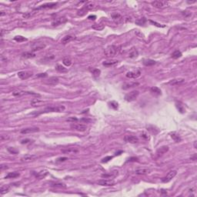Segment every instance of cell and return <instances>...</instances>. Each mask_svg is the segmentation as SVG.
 Wrapping results in <instances>:
<instances>
[{"label": "cell", "instance_id": "cell-31", "mask_svg": "<svg viewBox=\"0 0 197 197\" xmlns=\"http://www.w3.org/2000/svg\"><path fill=\"white\" fill-rule=\"evenodd\" d=\"M9 189H10L9 186H6V185L2 186H1V188H0V193H1L2 195L6 194L9 191Z\"/></svg>", "mask_w": 197, "mask_h": 197}, {"label": "cell", "instance_id": "cell-9", "mask_svg": "<svg viewBox=\"0 0 197 197\" xmlns=\"http://www.w3.org/2000/svg\"><path fill=\"white\" fill-rule=\"evenodd\" d=\"M111 17H112V19H113V20L115 22L116 24H120V23H122V22H123V18L122 16L119 14V13H117V12L112 13Z\"/></svg>", "mask_w": 197, "mask_h": 197}, {"label": "cell", "instance_id": "cell-27", "mask_svg": "<svg viewBox=\"0 0 197 197\" xmlns=\"http://www.w3.org/2000/svg\"><path fill=\"white\" fill-rule=\"evenodd\" d=\"M48 174H49V172L46 169L42 170V171H40L36 175V178H38L39 180H42V179H44L46 176H47Z\"/></svg>", "mask_w": 197, "mask_h": 197}, {"label": "cell", "instance_id": "cell-37", "mask_svg": "<svg viewBox=\"0 0 197 197\" xmlns=\"http://www.w3.org/2000/svg\"><path fill=\"white\" fill-rule=\"evenodd\" d=\"M84 8H86V10H92L96 8V6H95V4L92 2H88L86 4V6H84Z\"/></svg>", "mask_w": 197, "mask_h": 197}, {"label": "cell", "instance_id": "cell-21", "mask_svg": "<svg viewBox=\"0 0 197 197\" xmlns=\"http://www.w3.org/2000/svg\"><path fill=\"white\" fill-rule=\"evenodd\" d=\"M138 82H126L123 85V89H130V88H132V87H135L136 86H139Z\"/></svg>", "mask_w": 197, "mask_h": 197}, {"label": "cell", "instance_id": "cell-25", "mask_svg": "<svg viewBox=\"0 0 197 197\" xmlns=\"http://www.w3.org/2000/svg\"><path fill=\"white\" fill-rule=\"evenodd\" d=\"M176 107H177L178 110L180 111V113H184L185 112H186V108H185V106H184V105H183L181 102L177 101V102H176Z\"/></svg>", "mask_w": 197, "mask_h": 197}, {"label": "cell", "instance_id": "cell-52", "mask_svg": "<svg viewBox=\"0 0 197 197\" xmlns=\"http://www.w3.org/2000/svg\"><path fill=\"white\" fill-rule=\"evenodd\" d=\"M68 159V158L67 157H60V158H58L57 159H56V162H64V161H66V160H67Z\"/></svg>", "mask_w": 197, "mask_h": 197}, {"label": "cell", "instance_id": "cell-39", "mask_svg": "<svg viewBox=\"0 0 197 197\" xmlns=\"http://www.w3.org/2000/svg\"><path fill=\"white\" fill-rule=\"evenodd\" d=\"M14 40L16 41L17 42H25V41H27V39L22 36V35H17L14 38Z\"/></svg>", "mask_w": 197, "mask_h": 197}, {"label": "cell", "instance_id": "cell-48", "mask_svg": "<svg viewBox=\"0 0 197 197\" xmlns=\"http://www.w3.org/2000/svg\"><path fill=\"white\" fill-rule=\"evenodd\" d=\"M112 159H113V156H106V157L102 159V163H108Z\"/></svg>", "mask_w": 197, "mask_h": 197}, {"label": "cell", "instance_id": "cell-12", "mask_svg": "<svg viewBox=\"0 0 197 197\" xmlns=\"http://www.w3.org/2000/svg\"><path fill=\"white\" fill-rule=\"evenodd\" d=\"M97 183L100 186H110L115 185V181L113 180H98Z\"/></svg>", "mask_w": 197, "mask_h": 197}, {"label": "cell", "instance_id": "cell-60", "mask_svg": "<svg viewBox=\"0 0 197 197\" xmlns=\"http://www.w3.org/2000/svg\"><path fill=\"white\" fill-rule=\"evenodd\" d=\"M191 159H192V160H196V154H195V155L193 156V157H191Z\"/></svg>", "mask_w": 197, "mask_h": 197}, {"label": "cell", "instance_id": "cell-56", "mask_svg": "<svg viewBox=\"0 0 197 197\" xmlns=\"http://www.w3.org/2000/svg\"><path fill=\"white\" fill-rule=\"evenodd\" d=\"M37 77H42V78H44V77H46L47 76V74L46 73H40L39 75H36Z\"/></svg>", "mask_w": 197, "mask_h": 197}, {"label": "cell", "instance_id": "cell-62", "mask_svg": "<svg viewBox=\"0 0 197 197\" xmlns=\"http://www.w3.org/2000/svg\"><path fill=\"white\" fill-rule=\"evenodd\" d=\"M194 148H195V149H196V141L194 142Z\"/></svg>", "mask_w": 197, "mask_h": 197}, {"label": "cell", "instance_id": "cell-44", "mask_svg": "<svg viewBox=\"0 0 197 197\" xmlns=\"http://www.w3.org/2000/svg\"><path fill=\"white\" fill-rule=\"evenodd\" d=\"M182 15L183 16H185L186 18H189L192 16V12L190 11H188V10H186V11H183L182 12Z\"/></svg>", "mask_w": 197, "mask_h": 197}, {"label": "cell", "instance_id": "cell-61", "mask_svg": "<svg viewBox=\"0 0 197 197\" xmlns=\"http://www.w3.org/2000/svg\"><path fill=\"white\" fill-rule=\"evenodd\" d=\"M187 2H188V3H189V4H191V3H194V2H196V0H194V1H191V2L188 1Z\"/></svg>", "mask_w": 197, "mask_h": 197}, {"label": "cell", "instance_id": "cell-50", "mask_svg": "<svg viewBox=\"0 0 197 197\" xmlns=\"http://www.w3.org/2000/svg\"><path fill=\"white\" fill-rule=\"evenodd\" d=\"M9 139V136L8 135H2L1 136H0V140H1V141H5V140H7Z\"/></svg>", "mask_w": 197, "mask_h": 197}, {"label": "cell", "instance_id": "cell-51", "mask_svg": "<svg viewBox=\"0 0 197 197\" xmlns=\"http://www.w3.org/2000/svg\"><path fill=\"white\" fill-rule=\"evenodd\" d=\"M113 176H114V175H113V174H112V173H110V174H102V177H103V178H111Z\"/></svg>", "mask_w": 197, "mask_h": 197}, {"label": "cell", "instance_id": "cell-5", "mask_svg": "<svg viewBox=\"0 0 197 197\" xmlns=\"http://www.w3.org/2000/svg\"><path fill=\"white\" fill-rule=\"evenodd\" d=\"M58 3L57 2H49L43 4V5L40 6L37 8H35V10H40V9H50V8H54L57 6Z\"/></svg>", "mask_w": 197, "mask_h": 197}, {"label": "cell", "instance_id": "cell-15", "mask_svg": "<svg viewBox=\"0 0 197 197\" xmlns=\"http://www.w3.org/2000/svg\"><path fill=\"white\" fill-rule=\"evenodd\" d=\"M185 82V79L183 78H178V79H174L170 80L169 82V85L170 86H179V85H181Z\"/></svg>", "mask_w": 197, "mask_h": 197}, {"label": "cell", "instance_id": "cell-63", "mask_svg": "<svg viewBox=\"0 0 197 197\" xmlns=\"http://www.w3.org/2000/svg\"><path fill=\"white\" fill-rule=\"evenodd\" d=\"M4 15H5V13H4V12H1V14H0V16H4Z\"/></svg>", "mask_w": 197, "mask_h": 197}, {"label": "cell", "instance_id": "cell-6", "mask_svg": "<svg viewBox=\"0 0 197 197\" xmlns=\"http://www.w3.org/2000/svg\"><path fill=\"white\" fill-rule=\"evenodd\" d=\"M176 174H177V171H176V170H172V171H170L167 174L166 176L163 179L162 181L163 182H169V181H171L172 179L176 176Z\"/></svg>", "mask_w": 197, "mask_h": 197}, {"label": "cell", "instance_id": "cell-36", "mask_svg": "<svg viewBox=\"0 0 197 197\" xmlns=\"http://www.w3.org/2000/svg\"><path fill=\"white\" fill-rule=\"evenodd\" d=\"M182 56V52L180 51V50H176L175 52H173L172 53V59H179V58H180Z\"/></svg>", "mask_w": 197, "mask_h": 197}, {"label": "cell", "instance_id": "cell-30", "mask_svg": "<svg viewBox=\"0 0 197 197\" xmlns=\"http://www.w3.org/2000/svg\"><path fill=\"white\" fill-rule=\"evenodd\" d=\"M19 176V173L17 172H8L6 176L5 179H14L16 177Z\"/></svg>", "mask_w": 197, "mask_h": 197}, {"label": "cell", "instance_id": "cell-28", "mask_svg": "<svg viewBox=\"0 0 197 197\" xmlns=\"http://www.w3.org/2000/svg\"><path fill=\"white\" fill-rule=\"evenodd\" d=\"M143 65L146 66H153L156 63V62L155 60H153V59H143Z\"/></svg>", "mask_w": 197, "mask_h": 197}, {"label": "cell", "instance_id": "cell-38", "mask_svg": "<svg viewBox=\"0 0 197 197\" xmlns=\"http://www.w3.org/2000/svg\"><path fill=\"white\" fill-rule=\"evenodd\" d=\"M56 69L58 72H59V73H66V72L68 71V69L65 68L64 66H62V65H57L56 67Z\"/></svg>", "mask_w": 197, "mask_h": 197}, {"label": "cell", "instance_id": "cell-13", "mask_svg": "<svg viewBox=\"0 0 197 197\" xmlns=\"http://www.w3.org/2000/svg\"><path fill=\"white\" fill-rule=\"evenodd\" d=\"M39 131V128L38 127H29V128H25L21 130L22 134H29V133H33V132H36Z\"/></svg>", "mask_w": 197, "mask_h": 197}, {"label": "cell", "instance_id": "cell-34", "mask_svg": "<svg viewBox=\"0 0 197 197\" xmlns=\"http://www.w3.org/2000/svg\"><path fill=\"white\" fill-rule=\"evenodd\" d=\"M22 56L23 57V58H28V59H29V58H33L35 56V54L34 52H23L22 54Z\"/></svg>", "mask_w": 197, "mask_h": 197}, {"label": "cell", "instance_id": "cell-10", "mask_svg": "<svg viewBox=\"0 0 197 197\" xmlns=\"http://www.w3.org/2000/svg\"><path fill=\"white\" fill-rule=\"evenodd\" d=\"M67 22V19L66 17H59V18H56L52 22V25L53 26H56V25H59L62 24H64Z\"/></svg>", "mask_w": 197, "mask_h": 197}, {"label": "cell", "instance_id": "cell-59", "mask_svg": "<svg viewBox=\"0 0 197 197\" xmlns=\"http://www.w3.org/2000/svg\"><path fill=\"white\" fill-rule=\"evenodd\" d=\"M8 169V166L7 165H1V170H3V169Z\"/></svg>", "mask_w": 197, "mask_h": 197}, {"label": "cell", "instance_id": "cell-26", "mask_svg": "<svg viewBox=\"0 0 197 197\" xmlns=\"http://www.w3.org/2000/svg\"><path fill=\"white\" fill-rule=\"evenodd\" d=\"M138 56H139V53H138V51L136 50V49L132 47L130 49V50H129V58H136Z\"/></svg>", "mask_w": 197, "mask_h": 197}, {"label": "cell", "instance_id": "cell-11", "mask_svg": "<svg viewBox=\"0 0 197 197\" xmlns=\"http://www.w3.org/2000/svg\"><path fill=\"white\" fill-rule=\"evenodd\" d=\"M43 82L46 85H49V86H56V85L59 83V79L56 76H53L50 77L46 80H44Z\"/></svg>", "mask_w": 197, "mask_h": 197}, {"label": "cell", "instance_id": "cell-41", "mask_svg": "<svg viewBox=\"0 0 197 197\" xmlns=\"http://www.w3.org/2000/svg\"><path fill=\"white\" fill-rule=\"evenodd\" d=\"M109 105L113 109H118V107H119L118 102H115V101L109 102Z\"/></svg>", "mask_w": 197, "mask_h": 197}, {"label": "cell", "instance_id": "cell-40", "mask_svg": "<svg viewBox=\"0 0 197 197\" xmlns=\"http://www.w3.org/2000/svg\"><path fill=\"white\" fill-rule=\"evenodd\" d=\"M62 63H63L66 66L69 67V66H70L72 65V60L68 57L64 58L63 60H62Z\"/></svg>", "mask_w": 197, "mask_h": 197}, {"label": "cell", "instance_id": "cell-4", "mask_svg": "<svg viewBox=\"0 0 197 197\" xmlns=\"http://www.w3.org/2000/svg\"><path fill=\"white\" fill-rule=\"evenodd\" d=\"M70 127L73 129H74V130H76V131H79V132H85V131H86V129H87L86 125L82 124V123H73L71 124Z\"/></svg>", "mask_w": 197, "mask_h": 197}, {"label": "cell", "instance_id": "cell-20", "mask_svg": "<svg viewBox=\"0 0 197 197\" xmlns=\"http://www.w3.org/2000/svg\"><path fill=\"white\" fill-rule=\"evenodd\" d=\"M150 169H147V168H142V169H136L135 171V173L137 175H145V174H149L150 173Z\"/></svg>", "mask_w": 197, "mask_h": 197}, {"label": "cell", "instance_id": "cell-57", "mask_svg": "<svg viewBox=\"0 0 197 197\" xmlns=\"http://www.w3.org/2000/svg\"><path fill=\"white\" fill-rule=\"evenodd\" d=\"M88 19H89V20H95V19H96V16H89L88 17Z\"/></svg>", "mask_w": 197, "mask_h": 197}, {"label": "cell", "instance_id": "cell-24", "mask_svg": "<svg viewBox=\"0 0 197 197\" xmlns=\"http://www.w3.org/2000/svg\"><path fill=\"white\" fill-rule=\"evenodd\" d=\"M30 103H31V105H32L33 106L36 107V106H42L45 103V102H43L42 100H39V99H38V98H35V99H33L32 101H31Z\"/></svg>", "mask_w": 197, "mask_h": 197}, {"label": "cell", "instance_id": "cell-47", "mask_svg": "<svg viewBox=\"0 0 197 197\" xmlns=\"http://www.w3.org/2000/svg\"><path fill=\"white\" fill-rule=\"evenodd\" d=\"M8 151L10 153H12V154H17L18 153V151L16 150L14 148H12V147L8 148Z\"/></svg>", "mask_w": 197, "mask_h": 197}, {"label": "cell", "instance_id": "cell-18", "mask_svg": "<svg viewBox=\"0 0 197 197\" xmlns=\"http://www.w3.org/2000/svg\"><path fill=\"white\" fill-rule=\"evenodd\" d=\"M75 35H66L61 40V43L63 44V45H66L67 43L70 42L71 41H73V39H75Z\"/></svg>", "mask_w": 197, "mask_h": 197}, {"label": "cell", "instance_id": "cell-23", "mask_svg": "<svg viewBox=\"0 0 197 197\" xmlns=\"http://www.w3.org/2000/svg\"><path fill=\"white\" fill-rule=\"evenodd\" d=\"M45 47H46V45H45L44 43L38 42L37 44H35L34 46H33V48H32V51H33V52H35V51L41 50V49H44Z\"/></svg>", "mask_w": 197, "mask_h": 197}, {"label": "cell", "instance_id": "cell-16", "mask_svg": "<svg viewBox=\"0 0 197 197\" xmlns=\"http://www.w3.org/2000/svg\"><path fill=\"white\" fill-rule=\"evenodd\" d=\"M37 158H38V156H35V155L27 154V155L24 156L22 158V162H32V161H34Z\"/></svg>", "mask_w": 197, "mask_h": 197}, {"label": "cell", "instance_id": "cell-53", "mask_svg": "<svg viewBox=\"0 0 197 197\" xmlns=\"http://www.w3.org/2000/svg\"><path fill=\"white\" fill-rule=\"evenodd\" d=\"M67 121L68 122H76V121H78V119L77 118H75V117H71V118H69L68 119H67Z\"/></svg>", "mask_w": 197, "mask_h": 197}, {"label": "cell", "instance_id": "cell-43", "mask_svg": "<svg viewBox=\"0 0 197 197\" xmlns=\"http://www.w3.org/2000/svg\"><path fill=\"white\" fill-rule=\"evenodd\" d=\"M91 72H92V75H94V76H98V75H99L100 73H101V71L99 69H94Z\"/></svg>", "mask_w": 197, "mask_h": 197}, {"label": "cell", "instance_id": "cell-8", "mask_svg": "<svg viewBox=\"0 0 197 197\" xmlns=\"http://www.w3.org/2000/svg\"><path fill=\"white\" fill-rule=\"evenodd\" d=\"M141 75V72L140 70H136V71H131L128 72L126 74V76L129 79H137Z\"/></svg>", "mask_w": 197, "mask_h": 197}, {"label": "cell", "instance_id": "cell-42", "mask_svg": "<svg viewBox=\"0 0 197 197\" xmlns=\"http://www.w3.org/2000/svg\"><path fill=\"white\" fill-rule=\"evenodd\" d=\"M146 22V18H142V19H139V20H136V24L139 25H143Z\"/></svg>", "mask_w": 197, "mask_h": 197}, {"label": "cell", "instance_id": "cell-7", "mask_svg": "<svg viewBox=\"0 0 197 197\" xmlns=\"http://www.w3.org/2000/svg\"><path fill=\"white\" fill-rule=\"evenodd\" d=\"M33 75V72L30 71H21L18 73V76L21 79H26Z\"/></svg>", "mask_w": 197, "mask_h": 197}, {"label": "cell", "instance_id": "cell-22", "mask_svg": "<svg viewBox=\"0 0 197 197\" xmlns=\"http://www.w3.org/2000/svg\"><path fill=\"white\" fill-rule=\"evenodd\" d=\"M118 60L116 59H110V60H107V61H104L102 62V65L105 66H107V67H109V66H113L115 65H116L118 63Z\"/></svg>", "mask_w": 197, "mask_h": 197}, {"label": "cell", "instance_id": "cell-33", "mask_svg": "<svg viewBox=\"0 0 197 197\" xmlns=\"http://www.w3.org/2000/svg\"><path fill=\"white\" fill-rule=\"evenodd\" d=\"M152 6L156 7V8H163L164 6V2L162 1H154L152 2Z\"/></svg>", "mask_w": 197, "mask_h": 197}, {"label": "cell", "instance_id": "cell-35", "mask_svg": "<svg viewBox=\"0 0 197 197\" xmlns=\"http://www.w3.org/2000/svg\"><path fill=\"white\" fill-rule=\"evenodd\" d=\"M150 91L153 94H156V95H161V94H162V91H161V89L159 87H156V86L152 87L150 89Z\"/></svg>", "mask_w": 197, "mask_h": 197}, {"label": "cell", "instance_id": "cell-45", "mask_svg": "<svg viewBox=\"0 0 197 197\" xmlns=\"http://www.w3.org/2000/svg\"><path fill=\"white\" fill-rule=\"evenodd\" d=\"M149 22H150L151 24H153V25H156V26H157V27H159V28H164V27H165V25H164L157 23V22H154V21H153V20H149Z\"/></svg>", "mask_w": 197, "mask_h": 197}, {"label": "cell", "instance_id": "cell-1", "mask_svg": "<svg viewBox=\"0 0 197 197\" xmlns=\"http://www.w3.org/2000/svg\"><path fill=\"white\" fill-rule=\"evenodd\" d=\"M119 52V47L117 46H115V45L109 46L104 51L105 56L108 58L114 57L115 56L117 55Z\"/></svg>", "mask_w": 197, "mask_h": 197}, {"label": "cell", "instance_id": "cell-19", "mask_svg": "<svg viewBox=\"0 0 197 197\" xmlns=\"http://www.w3.org/2000/svg\"><path fill=\"white\" fill-rule=\"evenodd\" d=\"M169 150V147L166 146H163L162 147H160L159 149H157V151H156V155H157V156H163V154H165L166 152H168Z\"/></svg>", "mask_w": 197, "mask_h": 197}, {"label": "cell", "instance_id": "cell-58", "mask_svg": "<svg viewBox=\"0 0 197 197\" xmlns=\"http://www.w3.org/2000/svg\"><path fill=\"white\" fill-rule=\"evenodd\" d=\"M30 142V140H22V144H25V143H28V142Z\"/></svg>", "mask_w": 197, "mask_h": 197}, {"label": "cell", "instance_id": "cell-3", "mask_svg": "<svg viewBox=\"0 0 197 197\" xmlns=\"http://www.w3.org/2000/svg\"><path fill=\"white\" fill-rule=\"evenodd\" d=\"M139 95H140V92L139 91H137V90L132 91L125 96V100L127 102H132V101L136 99Z\"/></svg>", "mask_w": 197, "mask_h": 197}, {"label": "cell", "instance_id": "cell-54", "mask_svg": "<svg viewBox=\"0 0 197 197\" xmlns=\"http://www.w3.org/2000/svg\"><path fill=\"white\" fill-rule=\"evenodd\" d=\"M53 186H58V187H66V185L63 184V183H55V184H53L52 185Z\"/></svg>", "mask_w": 197, "mask_h": 197}, {"label": "cell", "instance_id": "cell-17", "mask_svg": "<svg viewBox=\"0 0 197 197\" xmlns=\"http://www.w3.org/2000/svg\"><path fill=\"white\" fill-rule=\"evenodd\" d=\"M62 153H65V154H76L79 153V150L76 148H73V147H69L67 148L66 149H62Z\"/></svg>", "mask_w": 197, "mask_h": 197}, {"label": "cell", "instance_id": "cell-29", "mask_svg": "<svg viewBox=\"0 0 197 197\" xmlns=\"http://www.w3.org/2000/svg\"><path fill=\"white\" fill-rule=\"evenodd\" d=\"M170 136H171L172 140L175 141V142H180L182 140V139L180 136V135H178V134L176 132H175L170 133Z\"/></svg>", "mask_w": 197, "mask_h": 197}, {"label": "cell", "instance_id": "cell-2", "mask_svg": "<svg viewBox=\"0 0 197 197\" xmlns=\"http://www.w3.org/2000/svg\"><path fill=\"white\" fill-rule=\"evenodd\" d=\"M66 109V107L64 106H52V107H47V108L44 109L39 113H36L35 115H39L42 113H61L63 112Z\"/></svg>", "mask_w": 197, "mask_h": 197}, {"label": "cell", "instance_id": "cell-32", "mask_svg": "<svg viewBox=\"0 0 197 197\" xmlns=\"http://www.w3.org/2000/svg\"><path fill=\"white\" fill-rule=\"evenodd\" d=\"M104 25L102 24V23H95V24H93L92 26V28L93 29H95V30H102L104 29Z\"/></svg>", "mask_w": 197, "mask_h": 197}, {"label": "cell", "instance_id": "cell-49", "mask_svg": "<svg viewBox=\"0 0 197 197\" xmlns=\"http://www.w3.org/2000/svg\"><path fill=\"white\" fill-rule=\"evenodd\" d=\"M135 33H136V35H137V36H138L139 38H140V39H144V35H143L142 33H140L139 30H136V32H135Z\"/></svg>", "mask_w": 197, "mask_h": 197}, {"label": "cell", "instance_id": "cell-14", "mask_svg": "<svg viewBox=\"0 0 197 197\" xmlns=\"http://www.w3.org/2000/svg\"><path fill=\"white\" fill-rule=\"evenodd\" d=\"M124 140L127 142H130V143H136L139 142V139L136 136H132V135H127L125 136L124 137Z\"/></svg>", "mask_w": 197, "mask_h": 197}, {"label": "cell", "instance_id": "cell-55", "mask_svg": "<svg viewBox=\"0 0 197 197\" xmlns=\"http://www.w3.org/2000/svg\"><path fill=\"white\" fill-rule=\"evenodd\" d=\"M33 16V14H31V13H29V12H28V13H26V14H24L23 16V18H25V19H29V17H31Z\"/></svg>", "mask_w": 197, "mask_h": 197}, {"label": "cell", "instance_id": "cell-46", "mask_svg": "<svg viewBox=\"0 0 197 197\" xmlns=\"http://www.w3.org/2000/svg\"><path fill=\"white\" fill-rule=\"evenodd\" d=\"M86 9L85 8H81V9L80 10H79L78 11V12H77V15L78 16H84L85 14H86Z\"/></svg>", "mask_w": 197, "mask_h": 197}]
</instances>
